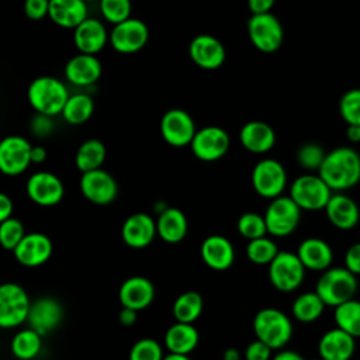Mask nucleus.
<instances>
[{"mask_svg":"<svg viewBox=\"0 0 360 360\" xmlns=\"http://www.w3.org/2000/svg\"><path fill=\"white\" fill-rule=\"evenodd\" d=\"M318 174L332 191H345L360 181V155L349 146H339L326 153Z\"/></svg>","mask_w":360,"mask_h":360,"instance_id":"f257e3e1","label":"nucleus"},{"mask_svg":"<svg viewBox=\"0 0 360 360\" xmlns=\"http://www.w3.org/2000/svg\"><path fill=\"white\" fill-rule=\"evenodd\" d=\"M66 86L56 77L39 76L28 86L27 97L37 114L53 117L62 114V110L69 98Z\"/></svg>","mask_w":360,"mask_h":360,"instance_id":"f03ea898","label":"nucleus"},{"mask_svg":"<svg viewBox=\"0 0 360 360\" xmlns=\"http://www.w3.org/2000/svg\"><path fill=\"white\" fill-rule=\"evenodd\" d=\"M357 291L356 276L346 267L326 269L316 283L315 292L326 307H339L340 304L353 300Z\"/></svg>","mask_w":360,"mask_h":360,"instance_id":"7ed1b4c3","label":"nucleus"},{"mask_svg":"<svg viewBox=\"0 0 360 360\" xmlns=\"http://www.w3.org/2000/svg\"><path fill=\"white\" fill-rule=\"evenodd\" d=\"M256 339L266 343L271 350L283 349L292 336L290 318L277 308H263L253 318Z\"/></svg>","mask_w":360,"mask_h":360,"instance_id":"20e7f679","label":"nucleus"},{"mask_svg":"<svg viewBox=\"0 0 360 360\" xmlns=\"http://www.w3.org/2000/svg\"><path fill=\"white\" fill-rule=\"evenodd\" d=\"M290 197L305 211L325 210L329 198L332 197V190L318 174H304L297 177L290 187Z\"/></svg>","mask_w":360,"mask_h":360,"instance_id":"39448f33","label":"nucleus"},{"mask_svg":"<svg viewBox=\"0 0 360 360\" xmlns=\"http://www.w3.org/2000/svg\"><path fill=\"white\" fill-rule=\"evenodd\" d=\"M263 217L267 233L277 238H285L297 229L301 218V210L290 195H278L270 201Z\"/></svg>","mask_w":360,"mask_h":360,"instance_id":"423d86ee","label":"nucleus"},{"mask_svg":"<svg viewBox=\"0 0 360 360\" xmlns=\"http://www.w3.org/2000/svg\"><path fill=\"white\" fill-rule=\"evenodd\" d=\"M305 267L297 253L278 252L269 264V280L281 292L295 291L305 277Z\"/></svg>","mask_w":360,"mask_h":360,"instance_id":"0eeeda50","label":"nucleus"},{"mask_svg":"<svg viewBox=\"0 0 360 360\" xmlns=\"http://www.w3.org/2000/svg\"><path fill=\"white\" fill-rule=\"evenodd\" d=\"M248 35L255 48L264 53L276 52L284 39L283 25L271 13L252 14L248 20Z\"/></svg>","mask_w":360,"mask_h":360,"instance_id":"6e6552de","label":"nucleus"},{"mask_svg":"<svg viewBox=\"0 0 360 360\" xmlns=\"http://www.w3.org/2000/svg\"><path fill=\"white\" fill-rule=\"evenodd\" d=\"M30 305V297L20 284H0V328H15L27 322Z\"/></svg>","mask_w":360,"mask_h":360,"instance_id":"1a4fd4ad","label":"nucleus"},{"mask_svg":"<svg viewBox=\"0 0 360 360\" xmlns=\"http://www.w3.org/2000/svg\"><path fill=\"white\" fill-rule=\"evenodd\" d=\"M252 186L263 197L273 200L281 195L287 186V173L284 166L276 159H262L252 170Z\"/></svg>","mask_w":360,"mask_h":360,"instance_id":"9d476101","label":"nucleus"},{"mask_svg":"<svg viewBox=\"0 0 360 360\" xmlns=\"http://www.w3.org/2000/svg\"><path fill=\"white\" fill-rule=\"evenodd\" d=\"M231 141L228 132L217 125L197 129L190 148L193 155L202 162H215L226 155Z\"/></svg>","mask_w":360,"mask_h":360,"instance_id":"9b49d317","label":"nucleus"},{"mask_svg":"<svg viewBox=\"0 0 360 360\" xmlns=\"http://www.w3.org/2000/svg\"><path fill=\"white\" fill-rule=\"evenodd\" d=\"M149 38V30L139 18L129 17L128 20L118 22L108 34V41L114 51L118 53L129 55L141 51Z\"/></svg>","mask_w":360,"mask_h":360,"instance_id":"f8f14e48","label":"nucleus"},{"mask_svg":"<svg viewBox=\"0 0 360 360\" xmlns=\"http://www.w3.org/2000/svg\"><path fill=\"white\" fill-rule=\"evenodd\" d=\"M31 148L24 136H4L0 141V172L10 177L24 173L31 165Z\"/></svg>","mask_w":360,"mask_h":360,"instance_id":"ddd939ff","label":"nucleus"},{"mask_svg":"<svg viewBox=\"0 0 360 360\" xmlns=\"http://www.w3.org/2000/svg\"><path fill=\"white\" fill-rule=\"evenodd\" d=\"M79 187L83 197L96 205H108L118 195L117 180L104 169L82 173Z\"/></svg>","mask_w":360,"mask_h":360,"instance_id":"4468645a","label":"nucleus"},{"mask_svg":"<svg viewBox=\"0 0 360 360\" xmlns=\"http://www.w3.org/2000/svg\"><path fill=\"white\" fill-rule=\"evenodd\" d=\"M195 132L197 129L191 115L181 108L166 111L160 120V134L165 142L174 148L190 145Z\"/></svg>","mask_w":360,"mask_h":360,"instance_id":"2eb2a0df","label":"nucleus"},{"mask_svg":"<svg viewBox=\"0 0 360 360\" xmlns=\"http://www.w3.org/2000/svg\"><path fill=\"white\" fill-rule=\"evenodd\" d=\"M27 195L32 202L41 207H52L62 201L65 186L62 180L51 172L32 173L25 184Z\"/></svg>","mask_w":360,"mask_h":360,"instance_id":"dca6fc26","label":"nucleus"},{"mask_svg":"<svg viewBox=\"0 0 360 360\" xmlns=\"http://www.w3.org/2000/svg\"><path fill=\"white\" fill-rule=\"evenodd\" d=\"M63 319L60 302L52 297H41L31 302L27 322L41 336L55 330Z\"/></svg>","mask_w":360,"mask_h":360,"instance_id":"f3484780","label":"nucleus"},{"mask_svg":"<svg viewBox=\"0 0 360 360\" xmlns=\"http://www.w3.org/2000/svg\"><path fill=\"white\" fill-rule=\"evenodd\" d=\"M53 245L49 236L39 232L25 233L13 250L17 262L27 267H37L46 263L52 256Z\"/></svg>","mask_w":360,"mask_h":360,"instance_id":"a211bd4d","label":"nucleus"},{"mask_svg":"<svg viewBox=\"0 0 360 360\" xmlns=\"http://www.w3.org/2000/svg\"><path fill=\"white\" fill-rule=\"evenodd\" d=\"M188 53L197 66L207 70H214L222 66L226 56L222 42L208 34H200L194 37L190 42Z\"/></svg>","mask_w":360,"mask_h":360,"instance_id":"6ab92c4d","label":"nucleus"},{"mask_svg":"<svg viewBox=\"0 0 360 360\" xmlns=\"http://www.w3.org/2000/svg\"><path fill=\"white\" fill-rule=\"evenodd\" d=\"M156 232V221L145 212H135L129 215L121 228V236L127 246L134 249H143L152 243Z\"/></svg>","mask_w":360,"mask_h":360,"instance_id":"aec40b11","label":"nucleus"},{"mask_svg":"<svg viewBox=\"0 0 360 360\" xmlns=\"http://www.w3.org/2000/svg\"><path fill=\"white\" fill-rule=\"evenodd\" d=\"M107 41V30L97 18L87 17L73 30V42L79 53L97 55L100 51H103Z\"/></svg>","mask_w":360,"mask_h":360,"instance_id":"412c9836","label":"nucleus"},{"mask_svg":"<svg viewBox=\"0 0 360 360\" xmlns=\"http://www.w3.org/2000/svg\"><path fill=\"white\" fill-rule=\"evenodd\" d=\"M103 68L96 55L77 53L65 65V76L68 82L79 87L94 84L101 76Z\"/></svg>","mask_w":360,"mask_h":360,"instance_id":"4be33fe9","label":"nucleus"},{"mask_svg":"<svg viewBox=\"0 0 360 360\" xmlns=\"http://www.w3.org/2000/svg\"><path fill=\"white\" fill-rule=\"evenodd\" d=\"M120 302L125 308L141 311L148 308L155 298V287L150 280L142 276L127 278L118 291Z\"/></svg>","mask_w":360,"mask_h":360,"instance_id":"5701e85b","label":"nucleus"},{"mask_svg":"<svg viewBox=\"0 0 360 360\" xmlns=\"http://www.w3.org/2000/svg\"><path fill=\"white\" fill-rule=\"evenodd\" d=\"M201 259L212 270H228L235 260V250L229 239L222 235H211L201 243Z\"/></svg>","mask_w":360,"mask_h":360,"instance_id":"b1692460","label":"nucleus"},{"mask_svg":"<svg viewBox=\"0 0 360 360\" xmlns=\"http://www.w3.org/2000/svg\"><path fill=\"white\" fill-rule=\"evenodd\" d=\"M354 349V338L338 326L325 332L318 343V353L322 360H350Z\"/></svg>","mask_w":360,"mask_h":360,"instance_id":"393cba45","label":"nucleus"},{"mask_svg":"<svg viewBox=\"0 0 360 360\" xmlns=\"http://www.w3.org/2000/svg\"><path fill=\"white\" fill-rule=\"evenodd\" d=\"M325 211L329 222L342 231L354 228L360 219V210L354 200L342 193L332 194L325 207Z\"/></svg>","mask_w":360,"mask_h":360,"instance_id":"a878e982","label":"nucleus"},{"mask_svg":"<svg viewBox=\"0 0 360 360\" xmlns=\"http://www.w3.org/2000/svg\"><path fill=\"white\" fill-rule=\"evenodd\" d=\"M239 141L252 153H266L274 146L276 134L267 122L253 120L240 128Z\"/></svg>","mask_w":360,"mask_h":360,"instance_id":"bb28decb","label":"nucleus"},{"mask_svg":"<svg viewBox=\"0 0 360 360\" xmlns=\"http://www.w3.org/2000/svg\"><path fill=\"white\" fill-rule=\"evenodd\" d=\"M297 256L305 269L325 271L332 263L333 252L329 243L323 239L307 238L300 243Z\"/></svg>","mask_w":360,"mask_h":360,"instance_id":"cd10ccee","label":"nucleus"},{"mask_svg":"<svg viewBox=\"0 0 360 360\" xmlns=\"http://www.w3.org/2000/svg\"><path fill=\"white\" fill-rule=\"evenodd\" d=\"M48 17L62 28H76L87 15V6L83 0H49Z\"/></svg>","mask_w":360,"mask_h":360,"instance_id":"c85d7f7f","label":"nucleus"},{"mask_svg":"<svg viewBox=\"0 0 360 360\" xmlns=\"http://www.w3.org/2000/svg\"><path fill=\"white\" fill-rule=\"evenodd\" d=\"M188 231L187 218L181 210L174 207L163 208L156 219V232L167 243L181 242Z\"/></svg>","mask_w":360,"mask_h":360,"instance_id":"c756f323","label":"nucleus"},{"mask_svg":"<svg viewBox=\"0 0 360 360\" xmlns=\"http://www.w3.org/2000/svg\"><path fill=\"white\" fill-rule=\"evenodd\" d=\"M200 340L198 330L193 323L176 322L173 323L165 335V345L169 353L176 354H188L191 353Z\"/></svg>","mask_w":360,"mask_h":360,"instance_id":"7c9ffc66","label":"nucleus"},{"mask_svg":"<svg viewBox=\"0 0 360 360\" xmlns=\"http://www.w3.org/2000/svg\"><path fill=\"white\" fill-rule=\"evenodd\" d=\"M105 156H107L105 145L100 139L90 138L82 142L80 146L77 148L75 163L82 173H87L91 170L101 169L105 160Z\"/></svg>","mask_w":360,"mask_h":360,"instance_id":"2f4dec72","label":"nucleus"},{"mask_svg":"<svg viewBox=\"0 0 360 360\" xmlns=\"http://www.w3.org/2000/svg\"><path fill=\"white\" fill-rule=\"evenodd\" d=\"M94 111V101L86 93H76L69 96L63 110L62 117L66 122L72 125H80L90 120Z\"/></svg>","mask_w":360,"mask_h":360,"instance_id":"473e14b6","label":"nucleus"},{"mask_svg":"<svg viewBox=\"0 0 360 360\" xmlns=\"http://www.w3.org/2000/svg\"><path fill=\"white\" fill-rule=\"evenodd\" d=\"M325 307L326 305L315 291H307L300 294L294 300L291 312L297 321L302 323H309L316 321L322 315Z\"/></svg>","mask_w":360,"mask_h":360,"instance_id":"72a5a7b5","label":"nucleus"},{"mask_svg":"<svg viewBox=\"0 0 360 360\" xmlns=\"http://www.w3.org/2000/svg\"><path fill=\"white\" fill-rule=\"evenodd\" d=\"M204 301L197 291L181 292L173 304V315L177 322L193 323L202 312Z\"/></svg>","mask_w":360,"mask_h":360,"instance_id":"f704fd0d","label":"nucleus"},{"mask_svg":"<svg viewBox=\"0 0 360 360\" xmlns=\"http://www.w3.org/2000/svg\"><path fill=\"white\" fill-rule=\"evenodd\" d=\"M42 347V336L31 328L17 332L11 340V353L20 360H31Z\"/></svg>","mask_w":360,"mask_h":360,"instance_id":"c9c22d12","label":"nucleus"},{"mask_svg":"<svg viewBox=\"0 0 360 360\" xmlns=\"http://www.w3.org/2000/svg\"><path fill=\"white\" fill-rule=\"evenodd\" d=\"M336 326L354 339L360 338V301L349 300L335 308Z\"/></svg>","mask_w":360,"mask_h":360,"instance_id":"e433bc0d","label":"nucleus"},{"mask_svg":"<svg viewBox=\"0 0 360 360\" xmlns=\"http://www.w3.org/2000/svg\"><path fill=\"white\" fill-rule=\"evenodd\" d=\"M278 252L280 250L277 249V245L267 236L249 240L246 246L248 259L252 263L260 264V266H264V264L269 266Z\"/></svg>","mask_w":360,"mask_h":360,"instance_id":"4c0bfd02","label":"nucleus"},{"mask_svg":"<svg viewBox=\"0 0 360 360\" xmlns=\"http://www.w3.org/2000/svg\"><path fill=\"white\" fill-rule=\"evenodd\" d=\"M238 232L248 240L263 238L267 233L264 217L257 212H245L239 217L236 224Z\"/></svg>","mask_w":360,"mask_h":360,"instance_id":"58836bf2","label":"nucleus"},{"mask_svg":"<svg viewBox=\"0 0 360 360\" xmlns=\"http://www.w3.org/2000/svg\"><path fill=\"white\" fill-rule=\"evenodd\" d=\"M25 236L24 225L20 219L11 217L0 224V246L6 250H14Z\"/></svg>","mask_w":360,"mask_h":360,"instance_id":"ea45409f","label":"nucleus"},{"mask_svg":"<svg viewBox=\"0 0 360 360\" xmlns=\"http://www.w3.org/2000/svg\"><path fill=\"white\" fill-rule=\"evenodd\" d=\"M339 112L347 125H360V89L347 90L342 96Z\"/></svg>","mask_w":360,"mask_h":360,"instance_id":"a19ab883","label":"nucleus"},{"mask_svg":"<svg viewBox=\"0 0 360 360\" xmlns=\"http://www.w3.org/2000/svg\"><path fill=\"white\" fill-rule=\"evenodd\" d=\"M131 0H100V13L111 24H118L131 17Z\"/></svg>","mask_w":360,"mask_h":360,"instance_id":"79ce46f5","label":"nucleus"},{"mask_svg":"<svg viewBox=\"0 0 360 360\" xmlns=\"http://www.w3.org/2000/svg\"><path fill=\"white\" fill-rule=\"evenodd\" d=\"M325 156L326 153L322 146L314 142L304 143L297 150V162L307 170H319Z\"/></svg>","mask_w":360,"mask_h":360,"instance_id":"37998d69","label":"nucleus"},{"mask_svg":"<svg viewBox=\"0 0 360 360\" xmlns=\"http://www.w3.org/2000/svg\"><path fill=\"white\" fill-rule=\"evenodd\" d=\"M162 346L150 338L139 339L129 350V360H163Z\"/></svg>","mask_w":360,"mask_h":360,"instance_id":"c03bdc74","label":"nucleus"},{"mask_svg":"<svg viewBox=\"0 0 360 360\" xmlns=\"http://www.w3.org/2000/svg\"><path fill=\"white\" fill-rule=\"evenodd\" d=\"M24 14L34 21L48 17L49 0H24Z\"/></svg>","mask_w":360,"mask_h":360,"instance_id":"a18cd8bd","label":"nucleus"},{"mask_svg":"<svg viewBox=\"0 0 360 360\" xmlns=\"http://www.w3.org/2000/svg\"><path fill=\"white\" fill-rule=\"evenodd\" d=\"M270 357H271V349L259 339L249 343L245 350L246 360H270Z\"/></svg>","mask_w":360,"mask_h":360,"instance_id":"49530a36","label":"nucleus"},{"mask_svg":"<svg viewBox=\"0 0 360 360\" xmlns=\"http://www.w3.org/2000/svg\"><path fill=\"white\" fill-rule=\"evenodd\" d=\"M345 267L354 276L360 274V242L353 243L345 255Z\"/></svg>","mask_w":360,"mask_h":360,"instance_id":"de8ad7c7","label":"nucleus"},{"mask_svg":"<svg viewBox=\"0 0 360 360\" xmlns=\"http://www.w3.org/2000/svg\"><path fill=\"white\" fill-rule=\"evenodd\" d=\"M276 0H248V7L252 14L270 13Z\"/></svg>","mask_w":360,"mask_h":360,"instance_id":"09e8293b","label":"nucleus"},{"mask_svg":"<svg viewBox=\"0 0 360 360\" xmlns=\"http://www.w3.org/2000/svg\"><path fill=\"white\" fill-rule=\"evenodd\" d=\"M11 214H13V201L6 193L0 191V224L11 218Z\"/></svg>","mask_w":360,"mask_h":360,"instance_id":"8fccbe9b","label":"nucleus"},{"mask_svg":"<svg viewBox=\"0 0 360 360\" xmlns=\"http://www.w3.org/2000/svg\"><path fill=\"white\" fill-rule=\"evenodd\" d=\"M120 322L124 325V326H132L136 321V311L131 309V308H125L122 307L121 312H120Z\"/></svg>","mask_w":360,"mask_h":360,"instance_id":"3c124183","label":"nucleus"},{"mask_svg":"<svg viewBox=\"0 0 360 360\" xmlns=\"http://www.w3.org/2000/svg\"><path fill=\"white\" fill-rule=\"evenodd\" d=\"M46 159V149L39 145L31 148V163H42Z\"/></svg>","mask_w":360,"mask_h":360,"instance_id":"603ef678","label":"nucleus"},{"mask_svg":"<svg viewBox=\"0 0 360 360\" xmlns=\"http://www.w3.org/2000/svg\"><path fill=\"white\" fill-rule=\"evenodd\" d=\"M271 360H305L301 354L292 350H281Z\"/></svg>","mask_w":360,"mask_h":360,"instance_id":"864d4df0","label":"nucleus"},{"mask_svg":"<svg viewBox=\"0 0 360 360\" xmlns=\"http://www.w3.org/2000/svg\"><path fill=\"white\" fill-rule=\"evenodd\" d=\"M346 136L353 143L360 142V125H347Z\"/></svg>","mask_w":360,"mask_h":360,"instance_id":"5fc2aeb1","label":"nucleus"},{"mask_svg":"<svg viewBox=\"0 0 360 360\" xmlns=\"http://www.w3.org/2000/svg\"><path fill=\"white\" fill-rule=\"evenodd\" d=\"M239 352L233 347H229L224 352V360H239Z\"/></svg>","mask_w":360,"mask_h":360,"instance_id":"6e6d98bb","label":"nucleus"},{"mask_svg":"<svg viewBox=\"0 0 360 360\" xmlns=\"http://www.w3.org/2000/svg\"><path fill=\"white\" fill-rule=\"evenodd\" d=\"M163 360H190L188 354H176V353H169L167 356L163 357Z\"/></svg>","mask_w":360,"mask_h":360,"instance_id":"4d7b16f0","label":"nucleus"},{"mask_svg":"<svg viewBox=\"0 0 360 360\" xmlns=\"http://www.w3.org/2000/svg\"><path fill=\"white\" fill-rule=\"evenodd\" d=\"M309 360H322L321 357H318V359H309Z\"/></svg>","mask_w":360,"mask_h":360,"instance_id":"13d9d810","label":"nucleus"},{"mask_svg":"<svg viewBox=\"0 0 360 360\" xmlns=\"http://www.w3.org/2000/svg\"><path fill=\"white\" fill-rule=\"evenodd\" d=\"M83 1H86V3H87V1H94V0H83Z\"/></svg>","mask_w":360,"mask_h":360,"instance_id":"bf43d9fd","label":"nucleus"}]
</instances>
